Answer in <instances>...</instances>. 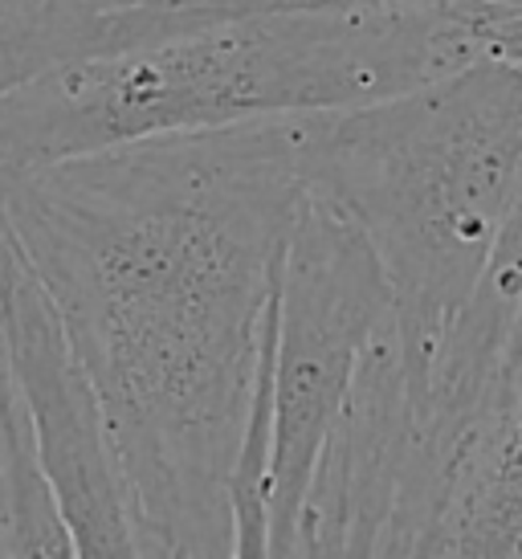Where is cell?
<instances>
[{
	"label": "cell",
	"instance_id": "52a82bcc",
	"mask_svg": "<svg viewBox=\"0 0 522 559\" xmlns=\"http://www.w3.org/2000/svg\"><path fill=\"white\" fill-rule=\"evenodd\" d=\"M0 556H74L33 417L0 340Z\"/></svg>",
	"mask_w": 522,
	"mask_h": 559
},
{
	"label": "cell",
	"instance_id": "8992f818",
	"mask_svg": "<svg viewBox=\"0 0 522 559\" xmlns=\"http://www.w3.org/2000/svg\"><path fill=\"white\" fill-rule=\"evenodd\" d=\"M241 0H0V98L66 62L204 25Z\"/></svg>",
	"mask_w": 522,
	"mask_h": 559
},
{
	"label": "cell",
	"instance_id": "5b68a950",
	"mask_svg": "<svg viewBox=\"0 0 522 559\" xmlns=\"http://www.w3.org/2000/svg\"><path fill=\"white\" fill-rule=\"evenodd\" d=\"M0 340L33 417L41 466L62 507L74 556H135L123 478L91 372L58 302L29 265L0 204Z\"/></svg>",
	"mask_w": 522,
	"mask_h": 559
},
{
	"label": "cell",
	"instance_id": "277c9868",
	"mask_svg": "<svg viewBox=\"0 0 522 559\" xmlns=\"http://www.w3.org/2000/svg\"><path fill=\"white\" fill-rule=\"evenodd\" d=\"M392 319V290L376 249L347 213L302 192L277 278L274 401L265 519L270 556L298 551V519L315 466L347 404L359 359Z\"/></svg>",
	"mask_w": 522,
	"mask_h": 559
},
{
	"label": "cell",
	"instance_id": "3957f363",
	"mask_svg": "<svg viewBox=\"0 0 522 559\" xmlns=\"http://www.w3.org/2000/svg\"><path fill=\"white\" fill-rule=\"evenodd\" d=\"M307 188L359 225L408 368L470 302L522 180V62L482 58L416 91L298 115Z\"/></svg>",
	"mask_w": 522,
	"mask_h": 559
},
{
	"label": "cell",
	"instance_id": "7a4b0ae2",
	"mask_svg": "<svg viewBox=\"0 0 522 559\" xmlns=\"http://www.w3.org/2000/svg\"><path fill=\"white\" fill-rule=\"evenodd\" d=\"M482 58L522 62V4L241 0L4 94L0 180L155 135L364 107Z\"/></svg>",
	"mask_w": 522,
	"mask_h": 559
},
{
	"label": "cell",
	"instance_id": "6da1fadb",
	"mask_svg": "<svg viewBox=\"0 0 522 559\" xmlns=\"http://www.w3.org/2000/svg\"><path fill=\"white\" fill-rule=\"evenodd\" d=\"M302 192L298 115L0 180L91 372L135 556H233V469Z\"/></svg>",
	"mask_w": 522,
	"mask_h": 559
}]
</instances>
